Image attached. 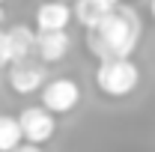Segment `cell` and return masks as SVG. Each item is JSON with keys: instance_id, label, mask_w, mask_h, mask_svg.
I'll return each mask as SVG.
<instances>
[{"instance_id": "13", "label": "cell", "mask_w": 155, "mask_h": 152, "mask_svg": "<svg viewBox=\"0 0 155 152\" xmlns=\"http://www.w3.org/2000/svg\"><path fill=\"white\" fill-rule=\"evenodd\" d=\"M149 9H152V18H155V0H152V6H149Z\"/></svg>"}, {"instance_id": "14", "label": "cell", "mask_w": 155, "mask_h": 152, "mask_svg": "<svg viewBox=\"0 0 155 152\" xmlns=\"http://www.w3.org/2000/svg\"><path fill=\"white\" fill-rule=\"evenodd\" d=\"M0 18H3V9H0Z\"/></svg>"}, {"instance_id": "11", "label": "cell", "mask_w": 155, "mask_h": 152, "mask_svg": "<svg viewBox=\"0 0 155 152\" xmlns=\"http://www.w3.org/2000/svg\"><path fill=\"white\" fill-rule=\"evenodd\" d=\"M12 63V51H9V36L0 30V69Z\"/></svg>"}, {"instance_id": "15", "label": "cell", "mask_w": 155, "mask_h": 152, "mask_svg": "<svg viewBox=\"0 0 155 152\" xmlns=\"http://www.w3.org/2000/svg\"><path fill=\"white\" fill-rule=\"evenodd\" d=\"M66 3H69V0H66Z\"/></svg>"}, {"instance_id": "5", "label": "cell", "mask_w": 155, "mask_h": 152, "mask_svg": "<svg viewBox=\"0 0 155 152\" xmlns=\"http://www.w3.org/2000/svg\"><path fill=\"white\" fill-rule=\"evenodd\" d=\"M12 69H9V84H12V90L15 93H36L39 87L45 84V69L42 66H33L30 60H12L9 63Z\"/></svg>"}, {"instance_id": "4", "label": "cell", "mask_w": 155, "mask_h": 152, "mask_svg": "<svg viewBox=\"0 0 155 152\" xmlns=\"http://www.w3.org/2000/svg\"><path fill=\"white\" fill-rule=\"evenodd\" d=\"M18 125H21V137L30 140V143H45V140H51V134L57 128L51 111H45V107H24L21 116H18Z\"/></svg>"}, {"instance_id": "8", "label": "cell", "mask_w": 155, "mask_h": 152, "mask_svg": "<svg viewBox=\"0 0 155 152\" xmlns=\"http://www.w3.org/2000/svg\"><path fill=\"white\" fill-rule=\"evenodd\" d=\"M6 36H9V51H12V60H24L30 57V51H33V42H36V33L30 30V27H12V30H6Z\"/></svg>"}, {"instance_id": "10", "label": "cell", "mask_w": 155, "mask_h": 152, "mask_svg": "<svg viewBox=\"0 0 155 152\" xmlns=\"http://www.w3.org/2000/svg\"><path fill=\"white\" fill-rule=\"evenodd\" d=\"M21 140V125L15 116H0V152H9L12 146H18Z\"/></svg>"}, {"instance_id": "6", "label": "cell", "mask_w": 155, "mask_h": 152, "mask_svg": "<svg viewBox=\"0 0 155 152\" xmlns=\"http://www.w3.org/2000/svg\"><path fill=\"white\" fill-rule=\"evenodd\" d=\"M69 33L66 30H39L36 42H33V48L39 51V57L45 60V63H57V60L66 57V51H69Z\"/></svg>"}, {"instance_id": "12", "label": "cell", "mask_w": 155, "mask_h": 152, "mask_svg": "<svg viewBox=\"0 0 155 152\" xmlns=\"http://www.w3.org/2000/svg\"><path fill=\"white\" fill-rule=\"evenodd\" d=\"M9 152H42V149H39V143H30V140L24 143V140H21L18 146H12Z\"/></svg>"}, {"instance_id": "16", "label": "cell", "mask_w": 155, "mask_h": 152, "mask_svg": "<svg viewBox=\"0 0 155 152\" xmlns=\"http://www.w3.org/2000/svg\"><path fill=\"white\" fill-rule=\"evenodd\" d=\"M0 3H3V0H0Z\"/></svg>"}, {"instance_id": "1", "label": "cell", "mask_w": 155, "mask_h": 152, "mask_svg": "<svg viewBox=\"0 0 155 152\" xmlns=\"http://www.w3.org/2000/svg\"><path fill=\"white\" fill-rule=\"evenodd\" d=\"M90 30V51L98 60H116V57H131L140 39V18L131 6L116 3L114 9H107L96 24L87 27Z\"/></svg>"}, {"instance_id": "9", "label": "cell", "mask_w": 155, "mask_h": 152, "mask_svg": "<svg viewBox=\"0 0 155 152\" xmlns=\"http://www.w3.org/2000/svg\"><path fill=\"white\" fill-rule=\"evenodd\" d=\"M119 0H78V9H75V18L84 24V27H90V24H96L107 9H114Z\"/></svg>"}, {"instance_id": "7", "label": "cell", "mask_w": 155, "mask_h": 152, "mask_svg": "<svg viewBox=\"0 0 155 152\" xmlns=\"http://www.w3.org/2000/svg\"><path fill=\"white\" fill-rule=\"evenodd\" d=\"M72 21V9L66 0H48L36 9V27L39 30H66Z\"/></svg>"}, {"instance_id": "3", "label": "cell", "mask_w": 155, "mask_h": 152, "mask_svg": "<svg viewBox=\"0 0 155 152\" xmlns=\"http://www.w3.org/2000/svg\"><path fill=\"white\" fill-rule=\"evenodd\" d=\"M39 90H42V107L51 111V114H66V111H72L78 104V98H81L78 84L69 81V78H57V81H51V84H45V87H39Z\"/></svg>"}, {"instance_id": "2", "label": "cell", "mask_w": 155, "mask_h": 152, "mask_svg": "<svg viewBox=\"0 0 155 152\" xmlns=\"http://www.w3.org/2000/svg\"><path fill=\"white\" fill-rule=\"evenodd\" d=\"M96 84L107 95H128L140 84V72L131 63V57H116V60H101L96 72Z\"/></svg>"}]
</instances>
